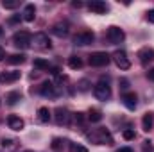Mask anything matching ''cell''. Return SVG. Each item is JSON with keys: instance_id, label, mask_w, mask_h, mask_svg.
<instances>
[{"instance_id": "26", "label": "cell", "mask_w": 154, "mask_h": 152, "mask_svg": "<svg viewBox=\"0 0 154 152\" xmlns=\"http://www.w3.org/2000/svg\"><path fill=\"white\" fill-rule=\"evenodd\" d=\"M90 86H91V82H90L88 79H81V81L77 82V90H79V91H88Z\"/></svg>"}, {"instance_id": "41", "label": "cell", "mask_w": 154, "mask_h": 152, "mask_svg": "<svg viewBox=\"0 0 154 152\" xmlns=\"http://www.w3.org/2000/svg\"><path fill=\"white\" fill-rule=\"evenodd\" d=\"M0 104H2V102H0Z\"/></svg>"}, {"instance_id": "4", "label": "cell", "mask_w": 154, "mask_h": 152, "mask_svg": "<svg viewBox=\"0 0 154 152\" xmlns=\"http://www.w3.org/2000/svg\"><path fill=\"white\" fill-rule=\"evenodd\" d=\"M109 54H106V52H93L91 56H90V59H88V63L91 65V66H95V68H100V66H106L108 63H109Z\"/></svg>"}, {"instance_id": "33", "label": "cell", "mask_w": 154, "mask_h": 152, "mask_svg": "<svg viewBox=\"0 0 154 152\" xmlns=\"http://www.w3.org/2000/svg\"><path fill=\"white\" fill-rule=\"evenodd\" d=\"M120 88L122 90H127L129 88V81L127 79H120Z\"/></svg>"}, {"instance_id": "6", "label": "cell", "mask_w": 154, "mask_h": 152, "mask_svg": "<svg viewBox=\"0 0 154 152\" xmlns=\"http://www.w3.org/2000/svg\"><path fill=\"white\" fill-rule=\"evenodd\" d=\"M108 39H109L113 45H118V43H122V41L125 39V32H124L120 27L111 25V27H108Z\"/></svg>"}, {"instance_id": "32", "label": "cell", "mask_w": 154, "mask_h": 152, "mask_svg": "<svg viewBox=\"0 0 154 152\" xmlns=\"http://www.w3.org/2000/svg\"><path fill=\"white\" fill-rule=\"evenodd\" d=\"M147 22H149V23H154V9L147 11Z\"/></svg>"}, {"instance_id": "31", "label": "cell", "mask_w": 154, "mask_h": 152, "mask_svg": "<svg viewBox=\"0 0 154 152\" xmlns=\"http://www.w3.org/2000/svg\"><path fill=\"white\" fill-rule=\"evenodd\" d=\"M59 147H61V140H59V138H54V141H52V149H54V150H59Z\"/></svg>"}, {"instance_id": "37", "label": "cell", "mask_w": 154, "mask_h": 152, "mask_svg": "<svg viewBox=\"0 0 154 152\" xmlns=\"http://www.w3.org/2000/svg\"><path fill=\"white\" fill-rule=\"evenodd\" d=\"M116 152H133V149H131V147H120Z\"/></svg>"}, {"instance_id": "17", "label": "cell", "mask_w": 154, "mask_h": 152, "mask_svg": "<svg viewBox=\"0 0 154 152\" xmlns=\"http://www.w3.org/2000/svg\"><path fill=\"white\" fill-rule=\"evenodd\" d=\"M34 18H36V7H34V4H27V5L23 7L22 20H25V22H34Z\"/></svg>"}, {"instance_id": "24", "label": "cell", "mask_w": 154, "mask_h": 152, "mask_svg": "<svg viewBox=\"0 0 154 152\" xmlns=\"http://www.w3.org/2000/svg\"><path fill=\"white\" fill-rule=\"evenodd\" d=\"M68 66H70L72 70H79V68L82 66L81 57H77V56H70V57H68Z\"/></svg>"}, {"instance_id": "38", "label": "cell", "mask_w": 154, "mask_h": 152, "mask_svg": "<svg viewBox=\"0 0 154 152\" xmlns=\"http://www.w3.org/2000/svg\"><path fill=\"white\" fill-rule=\"evenodd\" d=\"M4 57H5V52H4V48H2V47H0V61H2V59H4Z\"/></svg>"}, {"instance_id": "22", "label": "cell", "mask_w": 154, "mask_h": 152, "mask_svg": "<svg viewBox=\"0 0 154 152\" xmlns=\"http://www.w3.org/2000/svg\"><path fill=\"white\" fill-rule=\"evenodd\" d=\"M23 61H25V56L23 54H13V56L7 57V63L9 65H22Z\"/></svg>"}, {"instance_id": "2", "label": "cell", "mask_w": 154, "mask_h": 152, "mask_svg": "<svg viewBox=\"0 0 154 152\" xmlns=\"http://www.w3.org/2000/svg\"><path fill=\"white\" fill-rule=\"evenodd\" d=\"M93 95H95L97 100H102V102L109 100V99H111V86L108 84V81L100 79V81L93 86Z\"/></svg>"}, {"instance_id": "19", "label": "cell", "mask_w": 154, "mask_h": 152, "mask_svg": "<svg viewBox=\"0 0 154 152\" xmlns=\"http://www.w3.org/2000/svg\"><path fill=\"white\" fill-rule=\"evenodd\" d=\"M7 104L9 106H14V104H18V100H22V93L20 91H11V93H7Z\"/></svg>"}, {"instance_id": "28", "label": "cell", "mask_w": 154, "mask_h": 152, "mask_svg": "<svg viewBox=\"0 0 154 152\" xmlns=\"http://www.w3.org/2000/svg\"><path fill=\"white\" fill-rule=\"evenodd\" d=\"M70 152H88V149L81 143H72L70 145Z\"/></svg>"}, {"instance_id": "23", "label": "cell", "mask_w": 154, "mask_h": 152, "mask_svg": "<svg viewBox=\"0 0 154 152\" xmlns=\"http://www.w3.org/2000/svg\"><path fill=\"white\" fill-rule=\"evenodd\" d=\"M32 65H34V68H38V70H48V68H50L48 61H47V59H43V57H36Z\"/></svg>"}, {"instance_id": "29", "label": "cell", "mask_w": 154, "mask_h": 152, "mask_svg": "<svg viewBox=\"0 0 154 152\" xmlns=\"http://www.w3.org/2000/svg\"><path fill=\"white\" fill-rule=\"evenodd\" d=\"M122 136H124V140H134V136H136V134H134V131H133V129H125V131L122 132Z\"/></svg>"}, {"instance_id": "15", "label": "cell", "mask_w": 154, "mask_h": 152, "mask_svg": "<svg viewBox=\"0 0 154 152\" xmlns=\"http://www.w3.org/2000/svg\"><path fill=\"white\" fill-rule=\"evenodd\" d=\"M138 59H140L142 65H147V63L154 61V48H149V47L140 48V52H138Z\"/></svg>"}, {"instance_id": "16", "label": "cell", "mask_w": 154, "mask_h": 152, "mask_svg": "<svg viewBox=\"0 0 154 152\" xmlns=\"http://www.w3.org/2000/svg\"><path fill=\"white\" fill-rule=\"evenodd\" d=\"M7 125H9V129H13V131H22V129L25 127V122H23L20 116H16V114H9V116H7Z\"/></svg>"}, {"instance_id": "27", "label": "cell", "mask_w": 154, "mask_h": 152, "mask_svg": "<svg viewBox=\"0 0 154 152\" xmlns=\"http://www.w3.org/2000/svg\"><path fill=\"white\" fill-rule=\"evenodd\" d=\"M2 5H4V9H14V7H18V0H4Z\"/></svg>"}, {"instance_id": "11", "label": "cell", "mask_w": 154, "mask_h": 152, "mask_svg": "<svg viewBox=\"0 0 154 152\" xmlns=\"http://www.w3.org/2000/svg\"><path fill=\"white\" fill-rule=\"evenodd\" d=\"M68 32H70V25H68V22H57V23L52 25V34H56V36H59V38L68 36Z\"/></svg>"}, {"instance_id": "18", "label": "cell", "mask_w": 154, "mask_h": 152, "mask_svg": "<svg viewBox=\"0 0 154 152\" xmlns=\"http://www.w3.org/2000/svg\"><path fill=\"white\" fill-rule=\"evenodd\" d=\"M152 123H154L152 113H145L143 114V118H142V129H143L145 132H149V131L152 129Z\"/></svg>"}, {"instance_id": "3", "label": "cell", "mask_w": 154, "mask_h": 152, "mask_svg": "<svg viewBox=\"0 0 154 152\" xmlns=\"http://www.w3.org/2000/svg\"><path fill=\"white\" fill-rule=\"evenodd\" d=\"M31 43H32V36L27 31H18L13 34V45L18 48H29Z\"/></svg>"}, {"instance_id": "35", "label": "cell", "mask_w": 154, "mask_h": 152, "mask_svg": "<svg viewBox=\"0 0 154 152\" xmlns=\"http://www.w3.org/2000/svg\"><path fill=\"white\" fill-rule=\"evenodd\" d=\"M48 70H50V74H52V75H56V77L59 75V72H61L57 66H54V68H48Z\"/></svg>"}, {"instance_id": "9", "label": "cell", "mask_w": 154, "mask_h": 152, "mask_svg": "<svg viewBox=\"0 0 154 152\" xmlns=\"http://www.w3.org/2000/svg\"><path fill=\"white\" fill-rule=\"evenodd\" d=\"M34 47L36 48H41V50H47V48H50L52 47V43H50V39L48 36L45 34V32H36L34 34Z\"/></svg>"}, {"instance_id": "36", "label": "cell", "mask_w": 154, "mask_h": 152, "mask_svg": "<svg viewBox=\"0 0 154 152\" xmlns=\"http://www.w3.org/2000/svg\"><path fill=\"white\" fill-rule=\"evenodd\" d=\"M147 79H149V81H152V82H154V68H151V70L147 72Z\"/></svg>"}, {"instance_id": "14", "label": "cell", "mask_w": 154, "mask_h": 152, "mask_svg": "<svg viewBox=\"0 0 154 152\" xmlns=\"http://www.w3.org/2000/svg\"><path fill=\"white\" fill-rule=\"evenodd\" d=\"M22 77L18 70H11V72H0V82L2 84H9V82H16Z\"/></svg>"}, {"instance_id": "21", "label": "cell", "mask_w": 154, "mask_h": 152, "mask_svg": "<svg viewBox=\"0 0 154 152\" xmlns=\"http://www.w3.org/2000/svg\"><path fill=\"white\" fill-rule=\"evenodd\" d=\"M2 149H5V152H13L16 149V141L11 138H4L2 140Z\"/></svg>"}, {"instance_id": "20", "label": "cell", "mask_w": 154, "mask_h": 152, "mask_svg": "<svg viewBox=\"0 0 154 152\" xmlns=\"http://www.w3.org/2000/svg\"><path fill=\"white\" fill-rule=\"evenodd\" d=\"M38 120L41 123H47V122L50 120V111H48V108H39L38 109Z\"/></svg>"}, {"instance_id": "12", "label": "cell", "mask_w": 154, "mask_h": 152, "mask_svg": "<svg viewBox=\"0 0 154 152\" xmlns=\"http://www.w3.org/2000/svg\"><path fill=\"white\" fill-rule=\"evenodd\" d=\"M138 100V97H136V93H133V91H125L124 95H122V102H124V106L127 108V109H131V111H134L136 109V102Z\"/></svg>"}, {"instance_id": "30", "label": "cell", "mask_w": 154, "mask_h": 152, "mask_svg": "<svg viewBox=\"0 0 154 152\" xmlns=\"http://www.w3.org/2000/svg\"><path fill=\"white\" fill-rule=\"evenodd\" d=\"M72 118H74V122H75V123H82V122L86 120L84 113H74V114H72Z\"/></svg>"}, {"instance_id": "13", "label": "cell", "mask_w": 154, "mask_h": 152, "mask_svg": "<svg viewBox=\"0 0 154 152\" xmlns=\"http://www.w3.org/2000/svg\"><path fill=\"white\" fill-rule=\"evenodd\" d=\"M70 118H72V114L68 113V109H65V108H57L56 109V123L57 125H68Z\"/></svg>"}, {"instance_id": "7", "label": "cell", "mask_w": 154, "mask_h": 152, "mask_svg": "<svg viewBox=\"0 0 154 152\" xmlns=\"http://www.w3.org/2000/svg\"><path fill=\"white\" fill-rule=\"evenodd\" d=\"M113 61H115V65L120 70H127L131 66V61H129L125 50H116L115 54H113Z\"/></svg>"}, {"instance_id": "25", "label": "cell", "mask_w": 154, "mask_h": 152, "mask_svg": "<svg viewBox=\"0 0 154 152\" xmlns=\"http://www.w3.org/2000/svg\"><path fill=\"white\" fill-rule=\"evenodd\" d=\"M88 120L97 123V122H100V120H102V113H100L99 109H90V113H88Z\"/></svg>"}, {"instance_id": "1", "label": "cell", "mask_w": 154, "mask_h": 152, "mask_svg": "<svg viewBox=\"0 0 154 152\" xmlns=\"http://www.w3.org/2000/svg\"><path fill=\"white\" fill-rule=\"evenodd\" d=\"M86 138H88L91 143H95V145H104V143L111 145V143H113V138H111V134H109L108 129H95V131L88 132Z\"/></svg>"}, {"instance_id": "40", "label": "cell", "mask_w": 154, "mask_h": 152, "mask_svg": "<svg viewBox=\"0 0 154 152\" xmlns=\"http://www.w3.org/2000/svg\"><path fill=\"white\" fill-rule=\"evenodd\" d=\"M23 152H34V150H23Z\"/></svg>"}, {"instance_id": "5", "label": "cell", "mask_w": 154, "mask_h": 152, "mask_svg": "<svg viewBox=\"0 0 154 152\" xmlns=\"http://www.w3.org/2000/svg\"><path fill=\"white\" fill-rule=\"evenodd\" d=\"M93 39H95V34L93 32L82 31V32H79V34L74 36V45H77V47H86V45H91Z\"/></svg>"}, {"instance_id": "10", "label": "cell", "mask_w": 154, "mask_h": 152, "mask_svg": "<svg viewBox=\"0 0 154 152\" xmlns=\"http://www.w3.org/2000/svg\"><path fill=\"white\" fill-rule=\"evenodd\" d=\"M88 9H90L91 13H95V14H104V13H108L109 5H108L106 2H102V0H91V2L88 4Z\"/></svg>"}, {"instance_id": "34", "label": "cell", "mask_w": 154, "mask_h": 152, "mask_svg": "<svg viewBox=\"0 0 154 152\" xmlns=\"http://www.w3.org/2000/svg\"><path fill=\"white\" fill-rule=\"evenodd\" d=\"M20 18H22L20 14H16V16H11V18H9V23H18V22H20Z\"/></svg>"}, {"instance_id": "8", "label": "cell", "mask_w": 154, "mask_h": 152, "mask_svg": "<svg viewBox=\"0 0 154 152\" xmlns=\"http://www.w3.org/2000/svg\"><path fill=\"white\" fill-rule=\"evenodd\" d=\"M39 93H41L43 97H57V95H59V90H57V86H56L54 82L45 81V82L39 86Z\"/></svg>"}, {"instance_id": "39", "label": "cell", "mask_w": 154, "mask_h": 152, "mask_svg": "<svg viewBox=\"0 0 154 152\" xmlns=\"http://www.w3.org/2000/svg\"><path fill=\"white\" fill-rule=\"evenodd\" d=\"M2 36H4V29L0 27V38H2Z\"/></svg>"}]
</instances>
